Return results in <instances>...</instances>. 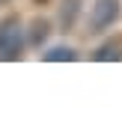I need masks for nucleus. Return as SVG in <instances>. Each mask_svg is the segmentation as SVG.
I'll use <instances>...</instances> for the list:
<instances>
[{
  "label": "nucleus",
  "instance_id": "obj_1",
  "mask_svg": "<svg viewBox=\"0 0 122 119\" xmlns=\"http://www.w3.org/2000/svg\"><path fill=\"white\" fill-rule=\"evenodd\" d=\"M27 30H24V21L18 15H6L0 18V60H18L27 48Z\"/></svg>",
  "mask_w": 122,
  "mask_h": 119
},
{
  "label": "nucleus",
  "instance_id": "obj_5",
  "mask_svg": "<svg viewBox=\"0 0 122 119\" xmlns=\"http://www.w3.org/2000/svg\"><path fill=\"white\" fill-rule=\"evenodd\" d=\"M48 36H51V21L48 18H33V24L27 30V42L33 48H42V42H48Z\"/></svg>",
  "mask_w": 122,
  "mask_h": 119
},
{
  "label": "nucleus",
  "instance_id": "obj_6",
  "mask_svg": "<svg viewBox=\"0 0 122 119\" xmlns=\"http://www.w3.org/2000/svg\"><path fill=\"white\" fill-rule=\"evenodd\" d=\"M42 60H45V63H75L77 51L71 45H54V48H48V51L42 54Z\"/></svg>",
  "mask_w": 122,
  "mask_h": 119
},
{
  "label": "nucleus",
  "instance_id": "obj_2",
  "mask_svg": "<svg viewBox=\"0 0 122 119\" xmlns=\"http://www.w3.org/2000/svg\"><path fill=\"white\" fill-rule=\"evenodd\" d=\"M122 15V3L119 0H95L89 9V33H104Z\"/></svg>",
  "mask_w": 122,
  "mask_h": 119
},
{
  "label": "nucleus",
  "instance_id": "obj_4",
  "mask_svg": "<svg viewBox=\"0 0 122 119\" xmlns=\"http://www.w3.org/2000/svg\"><path fill=\"white\" fill-rule=\"evenodd\" d=\"M92 57L98 60V63H119L122 60V39H107L104 45L95 48Z\"/></svg>",
  "mask_w": 122,
  "mask_h": 119
},
{
  "label": "nucleus",
  "instance_id": "obj_3",
  "mask_svg": "<svg viewBox=\"0 0 122 119\" xmlns=\"http://www.w3.org/2000/svg\"><path fill=\"white\" fill-rule=\"evenodd\" d=\"M81 9H83V0H63L60 3V12H57V21H60V30L63 33H71L81 18Z\"/></svg>",
  "mask_w": 122,
  "mask_h": 119
},
{
  "label": "nucleus",
  "instance_id": "obj_7",
  "mask_svg": "<svg viewBox=\"0 0 122 119\" xmlns=\"http://www.w3.org/2000/svg\"><path fill=\"white\" fill-rule=\"evenodd\" d=\"M36 3H48V0H36Z\"/></svg>",
  "mask_w": 122,
  "mask_h": 119
}]
</instances>
